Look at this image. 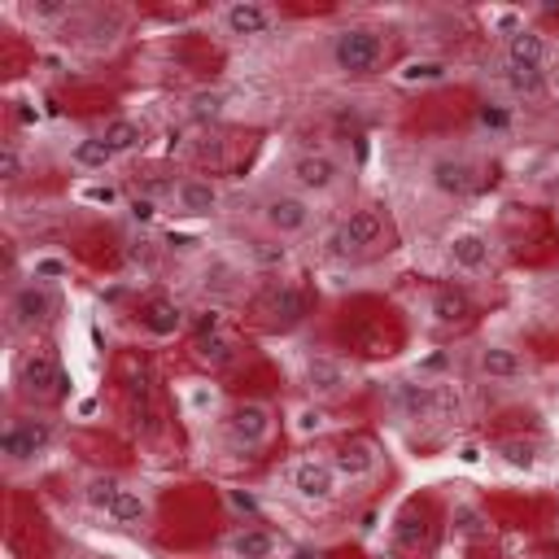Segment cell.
Instances as JSON below:
<instances>
[{"instance_id": "obj_18", "label": "cell", "mask_w": 559, "mask_h": 559, "mask_svg": "<svg viewBox=\"0 0 559 559\" xmlns=\"http://www.w3.org/2000/svg\"><path fill=\"white\" fill-rule=\"evenodd\" d=\"M476 376L489 380V384H515L524 376V358H520V349L489 341V345L476 349Z\"/></svg>"}, {"instance_id": "obj_29", "label": "cell", "mask_w": 559, "mask_h": 559, "mask_svg": "<svg viewBox=\"0 0 559 559\" xmlns=\"http://www.w3.org/2000/svg\"><path fill=\"white\" fill-rule=\"evenodd\" d=\"M502 79H507V87H511L515 96H542V92H546V83H550V79H546V70H524V66H507V74H502Z\"/></svg>"}, {"instance_id": "obj_28", "label": "cell", "mask_w": 559, "mask_h": 559, "mask_svg": "<svg viewBox=\"0 0 559 559\" xmlns=\"http://www.w3.org/2000/svg\"><path fill=\"white\" fill-rule=\"evenodd\" d=\"M445 74H450V66H445V61H437V57H415V61H406V66L397 70V79H402V83H411V87L441 83Z\"/></svg>"}, {"instance_id": "obj_37", "label": "cell", "mask_w": 559, "mask_h": 559, "mask_svg": "<svg viewBox=\"0 0 559 559\" xmlns=\"http://www.w3.org/2000/svg\"><path fill=\"white\" fill-rule=\"evenodd\" d=\"M153 214H157V205H153L148 197H144V201H131V218H140V223H148Z\"/></svg>"}, {"instance_id": "obj_20", "label": "cell", "mask_w": 559, "mask_h": 559, "mask_svg": "<svg viewBox=\"0 0 559 559\" xmlns=\"http://www.w3.org/2000/svg\"><path fill=\"white\" fill-rule=\"evenodd\" d=\"M227 555L231 559H275L280 555V537L262 524H240L231 537H227Z\"/></svg>"}, {"instance_id": "obj_1", "label": "cell", "mask_w": 559, "mask_h": 559, "mask_svg": "<svg viewBox=\"0 0 559 559\" xmlns=\"http://www.w3.org/2000/svg\"><path fill=\"white\" fill-rule=\"evenodd\" d=\"M384 240H389V218H384L376 205H358V210H349V214H341V218L332 223L323 249H328L332 258L358 262V258L384 249Z\"/></svg>"}, {"instance_id": "obj_12", "label": "cell", "mask_w": 559, "mask_h": 559, "mask_svg": "<svg viewBox=\"0 0 559 559\" xmlns=\"http://www.w3.org/2000/svg\"><path fill=\"white\" fill-rule=\"evenodd\" d=\"M441 253H445V266L459 271V275H480V271H489V262H493V245H489V236L476 231V227L450 231Z\"/></svg>"}, {"instance_id": "obj_23", "label": "cell", "mask_w": 559, "mask_h": 559, "mask_svg": "<svg viewBox=\"0 0 559 559\" xmlns=\"http://www.w3.org/2000/svg\"><path fill=\"white\" fill-rule=\"evenodd\" d=\"M105 144H109V153L114 157H127V153H135V148H144V127L135 122V118H109L100 131H96Z\"/></svg>"}, {"instance_id": "obj_31", "label": "cell", "mask_w": 559, "mask_h": 559, "mask_svg": "<svg viewBox=\"0 0 559 559\" xmlns=\"http://www.w3.org/2000/svg\"><path fill=\"white\" fill-rule=\"evenodd\" d=\"M188 114H192L197 122H218V118L227 114V96H223V92H192Z\"/></svg>"}, {"instance_id": "obj_16", "label": "cell", "mask_w": 559, "mask_h": 559, "mask_svg": "<svg viewBox=\"0 0 559 559\" xmlns=\"http://www.w3.org/2000/svg\"><path fill=\"white\" fill-rule=\"evenodd\" d=\"M170 205H175L179 214H188V218H205V214H214V210L223 205V192H218L214 179L188 175V179H179V183L170 188Z\"/></svg>"}, {"instance_id": "obj_22", "label": "cell", "mask_w": 559, "mask_h": 559, "mask_svg": "<svg viewBox=\"0 0 559 559\" xmlns=\"http://www.w3.org/2000/svg\"><path fill=\"white\" fill-rule=\"evenodd\" d=\"M140 328L148 336H175L183 328V310L170 301V297H148L144 310H140Z\"/></svg>"}, {"instance_id": "obj_19", "label": "cell", "mask_w": 559, "mask_h": 559, "mask_svg": "<svg viewBox=\"0 0 559 559\" xmlns=\"http://www.w3.org/2000/svg\"><path fill=\"white\" fill-rule=\"evenodd\" d=\"M502 57H507V66L542 70V66H546V57H550V44H546V35H542V31L520 26L515 35H507V39H502Z\"/></svg>"}, {"instance_id": "obj_25", "label": "cell", "mask_w": 559, "mask_h": 559, "mask_svg": "<svg viewBox=\"0 0 559 559\" xmlns=\"http://www.w3.org/2000/svg\"><path fill=\"white\" fill-rule=\"evenodd\" d=\"M245 258L253 271H280L288 266V245L280 236H258V240H245Z\"/></svg>"}, {"instance_id": "obj_27", "label": "cell", "mask_w": 559, "mask_h": 559, "mask_svg": "<svg viewBox=\"0 0 559 559\" xmlns=\"http://www.w3.org/2000/svg\"><path fill=\"white\" fill-rule=\"evenodd\" d=\"M122 489H127V485H122L118 476H87V480H83V507L96 511V515H109V507L118 502Z\"/></svg>"}, {"instance_id": "obj_4", "label": "cell", "mask_w": 559, "mask_h": 559, "mask_svg": "<svg viewBox=\"0 0 559 559\" xmlns=\"http://www.w3.org/2000/svg\"><path fill=\"white\" fill-rule=\"evenodd\" d=\"M253 218H258V227H262L266 236L293 240V236L310 231V223H314V201L301 197V192H293V188H271V192L258 197Z\"/></svg>"}, {"instance_id": "obj_5", "label": "cell", "mask_w": 559, "mask_h": 559, "mask_svg": "<svg viewBox=\"0 0 559 559\" xmlns=\"http://www.w3.org/2000/svg\"><path fill=\"white\" fill-rule=\"evenodd\" d=\"M61 310V297L52 284H39V280H22L9 288V301H4V323L9 332H35L44 323H52V314Z\"/></svg>"}, {"instance_id": "obj_24", "label": "cell", "mask_w": 559, "mask_h": 559, "mask_svg": "<svg viewBox=\"0 0 559 559\" xmlns=\"http://www.w3.org/2000/svg\"><path fill=\"white\" fill-rule=\"evenodd\" d=\"M70 166L96 175V170L114 166V153H109V144H105L100 135H79V140L70 144Z\"/></svg>"}, {"instance_id": "obj_3", "label": "cell", "mask_w": 559, "mask_h": 559, "mask_svg": "<svg viewBox=\"0 0 559 559\" xmlns=\"http://www.w3.org/2000/svg\"><path fill=\"white\" fill-rule=\"evenodd\" d=\"M284 179H288V188L293 192H301V197H332V192H341V183L349 179V170H345V162L336 157V153H328V148H297L288 162H284Z\"/></svg>"}, {"instance_id": "obj_36", "label": "cell", "mask_w": 559, "mask_h": 559, "mask_svg": "<svg viewBox=\"0 0 559 559\" xmlns=\"http://www.w3.org/2000/svg\"><path fill=\"white\" fill-rule=\"evenodd\" d=\"M26 13H31L35 22H57V17L70 13V4H66V0H35V4H26Z\"/></svg>"}, {"instance_id": "obj_17", "label": "cell", "mask_w": 559, "mask_h": 559, "mask_svg": "<svg viewBox=\"0 0 559 559\" xmlns=\"http://www.w3.org/2000/svg\"><path fill=\"white\" fill-rule=\"evenodd\" d=\"M332 467L341 480H371L380 472V450L367 437H349L332 450Z\"/></svg>"}, {"instance_id": "obj_32", "label": "cell", "mask_w": 559, "mask_h": 559, "mask_svg": "<svg viewBox=\"0 0 559 559\" xmlns=\"http://www.w3.org/2000/svg\"><path fill=\"white\" fill-rule=\"evenodd\" d=\"M70 275V266H66V258H57V253H39L35 262H31V280H39V284H61Z\"/></svg>"}, {"instance_id": "obj_6", "label": "cell", "mask_w": 559, "mask_h": 559, "mask_svg": "<svg viewBox=\"0 0 559 559\" xmlns=\"http://www.w3.org/2000/svg\"><path fill=\"white\" fill-rule=\"evenodd\" d=\"M288 489H293V498L306 502V507H328V502L341 493V476H336L332 459H323V454H301V459H293V467H288Z\"/></svg>"}, {"instance_id": "obj_10", "label": "cell", "mask_w": 559, "mask_h": 559, "mask_svg": "<svg viewBox=\"0 0 559 559\" xmlns=\"http://www.w3.org/2000/svg\"><path fill=\"white\" fill-rule=\"evenodd\" d=\"M271 406H262V402H236L227 415H223V437L236 445V450H258V445H266V437H271Z\"/></svg>"}, {"instance_id": "obj_2", "label": "cell", "mask_w": 559, "mask_h": 559, "mask_svg": "<svg viewBox=\"0 0 559 559\" xmlns=\"http://www.w3.org/2000/svg\"><path fill=\"white\" fill-rule=\"evenodd\" d=\"M384 57H389V44H384V31H376V26H341L328 44V61L345 79L376 74L384 66Z\"/></svg>"}, {"instance_id": "obj_26", "label": "cell", "mask_w": 559, "mask_h": 559, "mask_svg": "<svg viewBox=\"0 0 559 559\" xmlns=\"http://www.w3.org/2000/svg\"><path fill=\"white\" fill-rule=\"evenodd\" d=\"M105 520H109V524H118V528H140V524L148 520V498H144L140 489H131V485H127V489L118 493V502L109 507V515H105Z\"/></svg>"}, {"instance_id": "obj_33", "label": "cell", "mask_w": 559, "mask_h": 559, "mask_svg": "<svg viewBox=\"0 0 559 559\" xmlns=\"http://www.w3.org/2000/svg\"><path fill=\"white\" fill-rule=\"evenodd\" d=\"M197 358L210 362V367H223V362H231L236 354H231V341H223L218 332H210V336L197 341Z\"/></svg>"}, {"instance_id": "obj_30", "label": "cell", "mask_w": 559, "mask_h": 559, "mask_svg": "<svg viewBox=\"0 0 559 559\" xmlns=\"http://www.w3.org/2000/svg\"><path fill=\"white\" fill-rule=\"evenodd\" d=\"M498 454H502V463H511V467H537V441H528V437H507V441H498Z\"/></svg>"}, {"instance_id": "obj_8", "label": "cell", "mask_w": 559, "mask_h": 559, "mask_svg": "<svg viewBox=\"0 0 559 559\" xmlns=\"http://www.w3.org/2000/svg\"><path fill=\"white\" fill-rule=\"evenodd\" d=\"M17 389L31 402H48V397H61L70 384H66V371L57 367V358L48 349H26L17 362Z\"/></svg>"}, {"instance_id": "obj_9", "label": "cell", "mask_w": 559, "mask_h": 559, "mask_svg": "<svg viewBox=\"0 0 559 559\" xmlns=\"http://www.w3.org/2000/svg\"><path fill=\"white\" fill-rule=\"evenodd\" d=\"M48 445H52V419H44V415H17V419H9L4 432H0V454H4V463H26V459L44 454Z\"/></svg>"}, {"instance_id": "obj_7", "label": "cell", "mask_w": 559, "mask_h": 559, "mask_svg": "<svg viewBox=\"0 0 559 559\" xmlns=\"http://www.w3.org/2000/svg\"><path fill=\"white\" fill-rule=\"evenodd\" d=\"M428 188L432 192H441V197H454V201H463V197H472L476 188H480V162H472L467 153H437L432 162H428Z\"/></svg>"}, {"instance_id": "obj_14", "label": "cell", "mask_w": 559, "mask_h": 559, "mask_svg": "<svg viewBox=\"0 0 559 559\" xmlns=\"http://www.w3.org/2000/svg\"><path fill=\"white\" fill-rule=\"evenodd\" d=\"M258 314L271 323V328H280V332H288V328H297L301 319H306V293L297 288V284H271V288H262V297H258Z\"/></svg>"}, {"instance_id": "obj_21", "label": "cell", "mask_w": 559, "mask_h": 559, "mask_svg": "<svg viewBox=\"0 0 559 559\" xmlns=\"http://www.w3.org/2000/svg\"><path fill=\"white\" fill-rule=\"evenodd\" d=\"M428 319H432L437 328H463V323L472 319V297H467L463 288L445 284V288H437V293L428 297Z\"/></svg>"}, {"instance_id": "obj_38", "label": "cell", "mask_w": 559, "mask_h": 559, "mask_svg": "<svg viewBox=\"0 0 559 559\" xmlns=\"http://www.w3.org/2000/svg\"><path fill=\"white\" fill-rule=\"evenodd\" d=\"M459 463H467V467L480 463V445H476V441H463V445H459Z\"/></svg>"}, {"instance_id": "obj_13", "label": "cell", "mask_w": 559, "mask_h": 559, "mask_svg": "<svg viewBox=\"0 0 559 559\" xmlns=\"http://www.w3.org/2000/svg\"><path fill=\"white\" fill-rule=\"evenodd\" d=\"M218 26H223V35L258 39V35H271L275 31V9L262 4V0H227L218 9Z\"/></svg>"}, {"instance_id": "obj_11", "label": "cell", "mask_w": 559, "mask_h": 559, "mask_svg": "<svg viewBox=\"0 0 559 559\" xmlns=\"http://www.w3.org/2000/svg\"><path fill=\"white\" fill-rule=\"evenodd\" d=\"M389 406H393V415L419 424V419H437L441 415L445 393L437 384H428V380H393L389 384Z\"/></svg>"}, {"instance_id": "obj_35", "label": "cell", "mask_w": 559, "mask_h": 559, "mask_svg": "<svg viewBox=\"0 0 559 559\" xmlns=\"http://www.w3.org/2000/svg\"><path fill=\"white\" fill-rule=\"evenodd\" d=\"M454 528L463 537H489V520L476 507H454Z\"/></svg>"}, {"instance_id": "obj_15", "label": "cell", "mask_w": 559, "mask_h": 559, "mask_svg": "<svg viewBox=\"0 0 559 559\" xmlns=\"http://www.w3.org/2000/svg\"><path fill=\"white\" fill-rule=\"evenodd\" d=\"M301 371H306V389L314 397H341V393L354 389V371L336 354H310Z\"/></svg>"}, {"instance_id": "obj_34", "label": "cell", "mask_w": 559, "mask_h": 559, "mask_svg": "<svg viewBox=\"0 0 559 559\" xmlns=\"http://www.w3.org/2000/svg\"><path fill=\"white\" fill-rule=\"evenodd\" d=\"M22 170H26V162H22L17 140H4V144H0V179H4V183H17Z\"/></svg>"}]
</instances>
